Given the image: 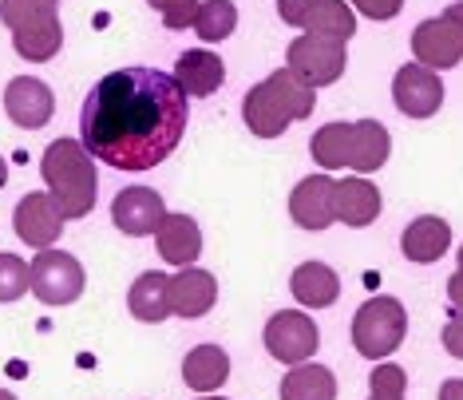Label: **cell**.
<instances>
[{"label":"cell","instance_id":"1","mask_svg":"<svg viewBox=\"0 0 463 400\" xmlns=\"http://www.w3.org/2000/svg\"><path fill=\"white\" fill-rule=\"evenodd\" d=\"M186 131V91L159 68H119L88 91L80 143L115 171H151L178 151Z\"/></svg>","mask_w":463,"mask_h":400},{"label":"cell","instance_id":"2","mask_svg":"<svg viewBox=\"0 0 463 400\" xmlns=\"http://www.w3.org/2000/svg\"><path fill=\"white\" fill-rule=\"evenodd\" d=\"M313 108H317V88H309L289 68H281L269 80H261L258 88L246 91L241 119L258 139H278V135L289 131V123L309 119Z\"/></svg>","mask_w":463,"mask_h":400},{"label":"cell","instance_id":"3","mask_svg":"<svg viewBox=\"0 0 463 400\" xmlns=\"http://www.w3.org/2000/svg\"><path fill=\"white\" fill-rule=\"evenodd\" d=\"M40 175L48 183V195L64 210V218H83L91 214L99 195V175L91 151L76 139H56L40 159Z\"/></svg>","mask_w":463,"mask_h":400},{"label":"cell","instance_id":"4","mask_svg":"<svg viewBox=\"0 0 463 400\" xmlns=\"http://www.w3.org/2000/svg\"><path fill=\"white\" fill-rule=\"evenodd\" d=\"M0 20L13 28L16 56L44 64L64 48V24L52 0H0Z\"/></svg>","mask_w":463,"mask_h":400},{"label":"cell","instance_id":"5","mask_svg":"<svg viewBox=\"0 0 463 400\" xmlns=\"http://www.w3.org/2000/svg\"><path fill=\"white\" fill-rule=\"evenodd\" d=\"M404 333H408V313L396 298H368L353 318L356 353L368 357V361H384L388 353H396Z\"/></svg>","mask_w":463,"mask_h":400},{"label":"cell","instance_id":"6","mask_svg":"<svg viewBox=\"0 0 463 400\" xmlns=\"http://www.w3.org/2000/svg\"><path fill=\"white\" fill-rule=\"evenodd\" d=\"M286 68L309 88H329L345 76V44L317 33H305L289 44L286 52Z\"/></svg>","mask_w":463,"mask_h":400},{"label":"cell","instance_id":"7","mask_svg":"<svg viewBox=\"0 0 463 400\" xmlns=\"http://www.w3.org/2000/svg\"><path fill=\"white\" fill-rule=\"evenodd\" d=\"M88 286L80 258H71L68 250H36L33 258V293L44 305H71Z\"/></svg>","mask_w":463,"mask_h":400},{"label":"cell","instance_id":"8","mask_svg":"<svg viewBox=\"0 0 463 400\" xmlns=\"http://www.w3.org/2000/svg\"><path fill=\"white\" fill-rule=\"evenodd\" d=\"M317 345H321L317 321L301 310H281V313H273L266 325V349L273 361H281V365L309 361V357L317 353Z\"/></svg>","mask_w":463,"mask_h":400},{"label":"cell","instance_id":"9","mask_svg":"<svg viewBox=\"0 0 463 400\" xmlns=\"http://www.w3.org/2000/svg\"><path fill=\"white\" fill-rule=\"evenodd\" d=\"M64 210L56 206V198H52L48 191H33L24 195L13 210V226L24 246H36V250H48L56 246V238L64 234Z\"/></svg>","mask_w":463,"mask_h":400},{"label":"cell","instance_id":"10","mask_svg":"<svg viewBox=\"0 0 463 400\" xmlns=\"http://www.w3.org/2000/svg\"><path fill=\"white\" fill-rule=\"evenodd\" d=\"M392 103L408 119H428V115H436L444 108V83H439V76L431 68L420 64V60L416 64H404L392 80Z\"/></svg>","mask_w":463,"mask_h":400},{"label":"cell","instance_id":"11","mask_svg":"<svg viewBox=\"0 0 463 400\" xmlns=\"http://www.w3.org/2000/svg\"><path fill=\"white\" fill-rule=\"evenodd\" d=\"M289 214L301 230H325L336 223V183L329 175H305L289 195Z\"/></svg>","mask_w":463,"mask_h":400},{"label":"cell","instance_id":"12","mask_svg":"<svg viewBox=\"0 0 463 400\" xmlns=\"http://www.w3.org/2000/svg\"><path fill=\"white\" fill-rule=\"evenodd\" d=\"M163 214H166L163 195L151 191V186H128V191H119L115 203H111L115 230H123V234H131V238L155 234L159 223H163Z\"/></svg>","mask_w":463,"mask_h":400},{"label":"cell","instance_id":"13","mask_svg":"<svg viewBox=\"0 0 463 400\" xmlns=\"http://www.w3.org/2000/svg\"><path fill=\"white\" fill-rule=\"evenodd\" d=\"M5 111L16 128L24 131H40L56 111V100H52V88L36 76H16L5 88Z\"/></svg>","mask_w":463,"mask_h":400},{"label":"cell","instance_id":"14","mask_svg":"<svg viewBox=\"0 0 463 400\" xmlns=\"http://www.w3.org/2000/svg\"><path fill=\"white\" fill-rule=\"evenodd\" d=\"M412 56L431 71H448L463 60V40L456 36V28H451L444 16L420 20L412 33Z\"/></svg>","mask_w":463,"mask_h":400},{"label":"cell","instance_id":"15","mask_svg":"<svg viewBox=\"0 0 463 400\" xmlns=\"http://www.w3.org/2000/svg\"><path fill=\"white\" fill-rule=\"evenodd\" d=\"M155 250H159L166 266H194L198 254H203V230L191 214H171L166 210L159 230H155Z\"/></svg>","mask_w":463,"mask_h":400},{"label":"cell","instance_id":"16","mask_svg":"<svg viewBox=\"0 0 463 400\" xmlns=\"http://www.w3.org/2000/svg\"><path fill=\"white\" fill-rule=\"evenodd\" d=\"M166 298H171V313H178V318H203L218 301V281L210 278L206 270L183 266L178 273H171Z\"/></svg>","mask_w":463,"mask_h":400},{"label":"cell","instance_id":"17","mask_svg":"<svg viewBox=\"0 0 463 400\" xmlns=\"http://www.w3.org/2000/svg\"><path fill=\"white\" fill-rule=\"evenodd\" d=\"M175 80H178V88H183L186 96H194V100H210L218 88H222V80H226V64H222V56H214V52H206V48H191V52H183V56H178V64H175Z\"/></svg>","mask_w":463,"mask_h":400},{"label":"cell","instance_id":"18","mask_svg":"<svg viewBox=\"0 0 463 400\" xmlns=\"http://www.w3.org/2000/svg\"><path fill=\"white\" fill-rule=\"evenodd\" d=\"M392 155V135H388L376 119H356L349 123V167L356 175L381 171Z\"/></svg>","mask_w":463,"mask_h":400},{"label":"cell","instance_id":"19","mask_svg":"<svg viewBox=\"0 0 463 400\" xmlns=\"http://www.w3.org/2000/svg\"><path fill=\"white\" fill-rule=\"evenodd\" d=\"M336 218L345 226H373L381 218V191L376 183H368L364 175H353V178H341L336 183Z\"/></svg>","mask_w":463,"mask_h":400},{"label":"cell","instance_id":"20","mask_svg":"<svg viewBox=\"0 0 463 400\" xmlns=\"http://www.w3.org/2000/svg\"><path fill=\"white\" fill-rule=\"evenodd\" d=\"M448 246H451V226L444 223V218H436V214L416 218V223L404 230V238H400V250H404V258L416 262V266L439 262V258L448 254Z\"/></svg>","mask_w":463,"mask_h":400},{"label":"cell","instance_id":"21","mask_svg":"<svg viewBox=\"0 0 463 400\" xmlns=\"http://www.w3.org/2000/svg\"><path fill=\"white\" fill-rule=\"evenodd\" d=\"M289 290L305 310H325V305H333L341 298V278L325 262H301L289 278Z\"/></svg>","mask_w":463,"mask_h":400},{"label":"cell","instance_id":"22","mask_svg":"<svg viewBox=\"0 0 463 400\" xmlns=\"http://www.w3.org/2000/svg\"><path fill=\"white\" fill-rule=\"evenodd\" d=\"M166 286H171V278H166L163 270H146L135 278V286L128 293V310L135 321H146V325H159L171 318V298H166Z\"/></svg>","mask_w":463,"mask_h":400},{"label":"cell","instance_id":"23","mask_svg":"<svg viewBox=\"0 0 463 400\" xmlns=\"http://www.w3.org/2000/svg\"><path fill=\"white\" fill-rule=\"evenodd\" d=\"M183 381L194 388V393H214L230 381V357L218 345H198V349L186 353L183 361Z\"/></svg>","mask_w":463,"mask_h":400},{"label":"cell","instance_id":"24","mask_svg":"<svg viewBox=\"0 0 463 400\" xmlns=\"http://www.w3.org/2000/svg\"><path fill=\"white\" fill-rule=\"evenodd\" d=\"M281 400H336L333 368L313 361L293 365V373H286V381H281Z\"/></svg>","mask_w":463,"mask_h":400},{"label":"cell","instance_id":"25","mask_svg":"<svg viewBox=\"0 0 463 400\" xmlns=\"http://www.w3.org/2000/svg\"><path fill=\"white\" fill-rule=\"evenodd\" d=\"M305 33L341 40V44H345V40H353V33H356L353 5H345V0H321V5L313 8V16L305 20Z\"/></svg>","mask_w":463,"mask_h":400},{"label":"cell","instance_id":"26","mask_svg":"<svg viewBox=\"0 0 463 400\" xmlns=\"http://www.w3.org/2000/svg\"><path fill=\"white\" fill-rule=\"evenodd\" d=\"M191 28L198 33V40H206V44H222V40H230L238 28L234 0H203Z\"/></svg>","mask_w":463,"mask_h":400},{"label":"cell","instance_id":"27","mask_svg":"<svg viewBox=\"0 0 463 400\" xmlns=\"http://www.w3.org/2000/svg\"><path fill=\"white\" fill-rule=\"evenodd\" d=\"M309 155L317 159L321 171H336V167H349V123H325L313 135Z\"/></svg>","mask_w":463,"mask_h":400},{"label":"cell","instance_id":"28","mask_svg":"<svg viewBox=\"0 0 463 400\" xmlns=\"http://www.w3.org/2000/svg\"><path fill=\"white\" fill-rule=\"evenodd\" d=\"M33 290V266L20 254H0V301H20Z\"/></svg>","mask_w":463,"mask_h":400},{"label":"cell","instance_id":"29","mask_svg":"<svg viewBox=\"0 0 463 400\" xmlns=\"http://www.w3.org/2000/svg\"><path fill=\"white\" fill-rule=\"evenodd\" d=\"M408 393V373L400 365H381L373 373V393L368 400H404Z\"/></svg>","mask_w":463,"mask_h":400},{"label":"cell","instance_id":"30","mask_svg":"<svg viewBox=\"0 0 463 400\" xmlns=\"http://www.w3.org/2000/svg\"><path fill=\"white\" fill-rule=\"evenodd\" d=\"M151 8H159L163 13V24L166 28H175V33H183V28H191L194 24V16H198V5L203 0H146Z\"/></svg>","mask_w":463,"mask_h":400},{"label":"cell","instance_id":"31","mask_svg":"<svg viewBox=\"0 0 463 400\" xmlns=\"http://www.w3.org/2000/svg\"><path fill=\"white\" fill-rule=\"evenodd\" d=\"M321 0H278V13H281V20L286 24H293V28H301L305 33V20L313 16V8H317Z\"/></svg>","mask_w":463,"mask_h":400},{"label":"cell","instance_id":"32","mask_svg":"<svg viewBox=\"0 0 463 400\" xmlns=\"http://www.w3.org/2000/svg\"><path fill=\"white\" fill-rule=\"evenodd\" d=\"M349 5L368 20H392L404 8V0H349Z\"/></svg>","mask_w":463,"mask_h":400},{"label":"cell","instance_id":"33","mask_svg":"<svg viewBox=\"0 0 463 400\" xmlns=\"http://www.w3.org/2000/svg\"><path fill=\"white\" fill-rule=\"evenodd\" d=\"M444 349L451 353V357H459L463 361V310H451V318H448V325H444Z\"/></svg>","mask_w":463,"mask_h":400},{"label":"cell","instance_id":"34","mask_svg":"<svg viewBox=\"0 0 463 400\" xmlns=\"http://www.w3.org/2000/svg\"><path fill=\"white\" fill-rule=\"evenodd\" d=\"M448 298H451V305H456V310H463V266L448 278Z\"/></svg>","mask_w":463,"mask_h":400},{"label":"cell","instance_id":"35","mask_svg":"<svg viewBox=\"0 0 463 400\" xmlns=\"http://www.w3.org/2000/svg\"><path fill=\"white\" fill-rule=\"evenodd\" d=\"M444 20H448L451 28H456V36L463 40V0H456V5H448V8H444Z\"/></svg>","mask_w":463,"mask_h":400},{"label":"cell","instance_id":"36","mask_svg":"<svg viewBox=\"0 0 463 400\" xmlns=\"http://www.w3.org/2000/svg\"><path fill=\"white\" fill-rule=\"evenodd\" d=\"M439 400H463V381H444L439 385Z\"/></svg>","mask_w":463,"mask_h":400},{"label":"cell","instance_id":"37","mask_svg":"<svg viewBox=\"0 0 463 400\" xmlns=\"http://www.w3.org/2000/svg\"><path fill=\"white\" fill-rule=\"evenodd\" d=\"M5 183H8V163L0 159V186H5Z\"/></svg>","mask_w":463,"mask_h":400},{"label":"cell","instance_id":"38","mask_svg":"<svg viewBox=\"0 0 463 400\" xmlns=\"http://www.w3.org/2000/svg\"><path fill=\"white\" fill-rule=\"evenodd\" d=\"M0 400H16L13 393H8V388H0Z\"/></svg>","mask_w":463,"mask_h":400},{"label":"cell","instance_id":"39","mask_svg":"<svg viewBox=\"0 0 463 400\" xmlns=\"http://www.w3.org/2000/svg\"><path fill=\"white\" fill-rule=\"evenodd\" d=\"M198 400H226V396H198Z\"/></svg>","mask_w":463,"mask_h":400},{"label":"cell","instance_id":"40","mask_svg":"<svg viewBox=\"0 0 463 400\" xmlns=\"http://www.w3.org/2000/svg\"><path fill=\"white\" fill-rule=\"evenodd\" d=\"M459 266H463V246H459Z\"/></svg>","mask_w":463,"mask_h":400},{"label":"cell","instance_id":"41","mask_svg":"<svg viewBox=\"0 0 463 400\" xmlns=\"http://www.w3.org/2000/svg\"><path fill=\"white\" fill-rule=\"evenodd\" d=\"M52 5H60V0H52Z\"/></svg>","mask_w":463,"mask_h":400}]
</instances>
